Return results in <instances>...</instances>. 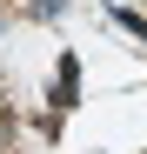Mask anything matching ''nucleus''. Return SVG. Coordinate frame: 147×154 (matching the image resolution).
I'll list each match as a JSON object with an SVG mask.
<instances>
[{
  "instance_id": "2",
  "label": "nucleus",
  "mask_w": 147,
  "mask_h": 154,
  "mask_svg": "<svg viewBox=\"0 0 147 154\" xmlns=\"http://www.w3.org/2000/svg\"><path fill=\"white\" fill-rule=\"evenodd\" d=\"M60 7H67V0H27V14H34V20H54Z\"/></svg>"
},
{
  "instance_id": "3",
  "label": "nucleus",
  "mask_w": 147,
  "mask_h": 154,
  "mask_svg": "<svg viewBox=\"0 0 147 154\" xmlns=\"http://www.w3.org/2000/svg\"><path fill=\"white\" fill-rule=\"evenodd\" d=\"M114 20H120L127 34H140V40H147V20H140V14H127V7H114Z\"/></svg>"
},
{
  "instance_id": "4",
  "label": "nucleus",
  "mask_w": 147,
  "mask_h": 154,
  "mask_svg": "<svg viewBox=\"0 0 147 154\" xmlns=\"http://www.w3.org/2000/svg\"><path fill=\"white\" fill-rule=\"evenodd\" d=\"M0 27H7V0H0Z\"/></svg>"
},
{
  "instance_id": "1",
  "label": "nucleus",
  "mask_w": 147,
  "mask_h": 154,
  "mask_svg": "<svg viewBox=\"0 0 147 154\" xmlns=\"http://www.w3.org/2000/svg\"><path fill=\"white\" fill-rule=\"evenodd\" d=\"M74 94H80V60H60V81H54V107H74Z\"/></svg>"
}]
</instances>
